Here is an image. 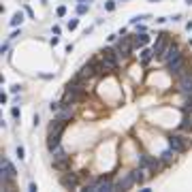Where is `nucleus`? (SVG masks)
<instances>
[{
    "mask_svg": "<svg viewBox=\"0 0 192 192\" xmlns=\"http://www.w3.org/2000/svg\"><path fill=\"white\" fill-rule=\"evenodd\" d=\"M139 166H143L145 171H150V175H156L158 169L162 166V160L150 156V154H141V156H139Z\"/></svg>",
    "mask_w": 192,
    "mask_h": 192,
    "instance_id": "f257e3e1",
    "label": "nucleus"
},
{
    "mask_svg": "<svg viewBox=\"0 0 192 192\" xmlns=\"http://www.w3.org/2000/svg\"><path fill=\"white\" fill-rule=\"evenodd\" d=\"M169 145L177 152V154H181V152H186L190 145H192V137H179V135H171L169 137Z\"/></svg>",
    "mask_w": 192,
    "mask_h": 192,
    "instance_id": "f03ea898",
    "label": "nucleus"
},
{
    "mask_svg": "<svg viewBox=\"0 0 192 192\" xmlns=\"http://www.w3.org/2000/svg\"><path fill=\"white\" fill-rule=\"evenodd\" d=\"M51 154H54V156H51V162H54L56 169H58V171H68V156H66V152L60 150V147H56Z\"/></svg>",
    "mask_w": 192,
    "mask_h": 192,
    "instance_id": "7ed1b4c3",
    "label": "nucleus"
},
{
    "mask_svg": "<svg viewBox=\"0 0 192 192\" xmlns=\"http://www.w3.org/2000/svg\"><path fill=\"white\" fill-rule=\"evenodd\" d=\"M117 51L113 49H103V66H105V73H111V70L117 68Z\"/></svg>",
    "mask_w": 192,
    "mask_h": 192,
    "instance_id": "20e7f679",
    "label": "nucleus"
},
{
    "mask_svg": "<svg viewBox=\"0 0 192 192\" xmlns=\"http://www.w3.org/2000/svg\"><path fill=\"white\" fill-rule=\"evenodd\" d=\"M113 188L115 186H111L109 177H101V179H96V181L85 186V190H92V192H107V190H113Z\"/></svg>",
    "mask_w": 192,
    "mask_h": 192,
    "instance_id": "39448f33",
    "label": "nucleus"
},
{
    "mask_svg": "<svg viewBox=\"0 0 192 192\" xmlns=\"http://www.w3.org/2000/svg\"><path fill=\"white\" fill-rule=\"evenodd\" d=\"M166 66H169V70H171L175 77H184V75H188V73H190V70H188V64H186V60H184V58H177L175 62H169Z\"/></svg>",
    "mask_w": 192,
    "mask_h": 192,
    "instance_id": "423d86ee",
    "label": "nucleus"
},
{
    "mask_svg": "<svg viewBox=\"0 0 192 192\" xmlns=\"http://www.w3.org/2000/svg\"><path fill=\"white\" fill-rule=\"evenodd\" d=\"M83 98V90H73V88H66L64 96H62V105H73L77 101Z\"/></svg>",
    "mask_w": 192,
    "mask_h": 192,
    "instance_id": "0eeeda50",
    "label": "nucleus"
},
{
    "mask_svg": "<svg viewBox=\"0 0 192 192\" xmlns=\"http://www.w3.org/2000/svg\"><path fill=\"white\" fill-rule=\"evenodd\" d=\"M177 90H179V94H184V96H192V75H190V73L184 75V77H179Z\"/></svg>",
    "mask_w": 192,
    "mask_h": 192,
    "instance_id": "6e6552de",
    "label": "nucleus"
},
{
    "mask_svg": "<svg viewBox=\"0 0 192 192\" xmlns=\"http://www.w3.org/2000/svg\"><path fill=\"white\" fill-rule=\"evenodd\" d=\"M177 58H181V51L177 49L175 45H169V47L164 49V54L160 56V60H162V62H166V64H169V62H175Z\"/></svg>",
    "mask_w": 192,
    "mask_h": 192,
    "instance_id": "1a4fd4ad",
    "label": "nucleus"
},
{
    "mask_svg": "<svg viewBox=\"0 0 192 192\" xmlns=\"http://www.w3.org/2000/svg\"><path fill=\"white\" fill-rule=\"evenodd\" d=\"M117 56L119 58H128L130 56V51H132V39H122L117 43Z\"/></svg>",
    "mask_w": 192,
    "mask_h": 192,
    "instance_id": "9d476101",
    "label": "nucleus"
},
{
    "mask_svg": "<svg viewBox=\"0 0 192 192\" xmlns=\"http://www.w3.org/2000/svg\"><path fill=\"white\" fill-rule=\"evenodd\" d=\"M166 47H169V39H166V34H160V36L156 39V43H154V49H152V51H154V56L160 58V56L164 54Z\"/></svg>",
    "mask_w": 192,
    "mask_h": 192,
    "instance_id": "9b49d317",
    "label": "nucleus"
},
{
    "mask_svg": "<svg viewBox=\"0 0 192 192\" xmlns=\"http://www.w3.org/2000/svg\"><path fill=\"white\" fill-rule=\"evenodd\" d=\"M132 186H135V179H132V173H126V175H124V179H119V181H117L115 190H130Z\"/></svg>",
    "mask_w": 192,
    "mask_h": 192,
    "instance_id": "f8f14e48",
    "label": "nucleus"
},
{
    "mask_svg": "<svg viewBox=\"0 0 192 192\" xmlns=\"http://www.w3.org/2000/svg\"><path fill=\"white\" fill-rule=\"evenodd\" d=\"M60 184H62L64 188H68V190L75 188V186H77V175H75V173H66V175L60 177Z\"/></svg>",
    "mask_w": 192,
    "mask_h": 192,
    "instance_id": "ddd939ff",
    "label": "nucleus"
},
{
    "mask_svg": "<svg viewBox=\"0 0 192 192\" xmlns=\"http://www.w3.org/2000/svg\"><path fill=\"white\" fill-rule=\"evenodd\" d=\"M56 113H58V119H62V122H68V119L73 117V109H70V105H62Z\"/></svg>",
    "mask_w": 192,
    "mask_h": 192,
    "instance_id": "4468645a",
    "label": "nucleus"
},
{
    "mask_svg": "<svg viewBox=\"0 0 192 192\" xmlns=\"http://www.w3.org/2000/svg\"><path fill=\"white\" fill-rule=\"evenodd\" d=\"M64 126H66V122H62V119H58V117H56V122H51V124H49L47 132H49V135H62Z\"/></svg>",
    "mask_w": 192,
    "mask_h": 192,
    "instance_id": "2eb2a0df",
    "label": "nucleus"
},
{
    "mask_svg": "<svg viewBox=\"0 0 192 192\" xmlns=\"http://www.w3.org/2000/svg\"><path fill=\"white\" fill-rule=\"evenodd\" d=\"M94 73H96V62H88V64L79 70V75H81V77H85V79H90Z\"/></svg>",
    "mask_w": 192,
    "mask_h": 192,
    "instance_id": "dca6fc26",
    "label": "nucleus"
},
{
    "mask_svg": "<svg viewBox=\"0 0 192 192\" xmlns=\"http://www.w3.org/2000/svg\"><path fill=\"white\" fill-rule=\"evenodd\" d=\"M147 43H150V36H147L145 32H141V34H137V36L132 39V45H135V47H145Z\"/></svg>",
    "mask_w": 192,
    "mask_h": 192,
    "instance_id": "f3484780",
    "label": "nucleus"
},
{
    "mask_svg": "<svg viewBox=\"0 0 192 192\" xmlns=\"http://www.w3.org/2000/svg\"><path fill=\"white\" fill-rule=\"evenodd\" d=\"M175 154H177V152H175L173 147H171V150H166V152H162V154H160V160H162V164H171V162L175 160Z\"/></svg>",
    "mask_w": 192,
    "mask_h": 192,
    "instance_id": "a211bd4d",
    "label": "nucleus"
},
{
    "mask_svg": "<svg viewBox=\"0 0 192 192\" xmlns=\"http://www.w3.org/2000/svg\"><path fill=\"white\" fill-rule=\"evenodd\" d=\"M130 173H132L135 184H143V181H145V175H143V173H145V169H143V166H139V169H135V171H130Z\"/></svg>",
    "mask_w": 192,
    "mask_h": 192,
    "instance_id": "6ab92c4d",
    "label": "nucleus"
},
{
    "mask_svg": "<svg viewBox=\"0 0 192 192\" xmlns=\"http://www.w3.org/2000/svg\"><path fill=\"white\" fill-rule=\"evenodd\" d=\"M47 147H49L51 152L56 147H60V135H49V137H47Z\"/></svg>",
    "mask_w": 192,
    "mask_h": 192,
    "instance_id": "aec40b11",
    "label": "nucleus"
},
{
    "mask_svg": "<svg viewBox=\"0 0 192 192\" xmlns=\"http://www.w3.org/2000/svg\"><path fill=\"white\" fill-rule=\"evenodd\" d=\"M190 128H192V117L186 115V117L181 119V124H179V130H190Z\"/></svg>",
    "mask_w": 192,
    "mask_h": 192,
    "instance_id": "412c9836",
    "label": "nucleus"
},
{
    "mask_svg": "<svg viewBox=\"0 0 192 192\" xmlns=\"http://www.w3.org/2000/svg\"><path fill=\"white\" fill-rule=\"evenodd\" d=\"M21 21H23V15H21V13L17 11V13L13 15V19H11V26H19V23H21Z\"/></svg>",
    "mask_w": 192,
    "mask_h": 192,
    "instance_id": "4be33fe9",
    "label": "nucleus"
},
{
    "mask_svg": "<svg viewBox=\"0 0 192 192\" xmlns=\"http://www.w3.org/2000/svg\"><path fill=\"white\" fill-rule=\"evenodd\" d=\"M154 56V51H147V49H143L141 51V58H143V62H150V58Z\"/></svg>",
    "mask_w": 192,
    "mask_h": 192,
    "instance_id": "5701e85b",
    "label": "nucleus"
},
{
    "mask_svg": "<svg viewBox=\"0 0 192 192\" xmlns=\"http://www.w3.org/2000/svg\"><path fill=\"white\" fill-rule=\"evenodd\" d=\"M79 26V19H68V30H75Z\"/></svg>",
    "mask_w": 192,
    "mask_h": 192,
    "instance_id": "b1692460",
    "label": "nucleus"
},
{
    "mask_svg": "<svg viewBox=\"0 0 192 192\" xmlns=\"http://www.w3.org/2000/svg\"><path fill=\"white\" fill-rule=\"evenodd\" d=\"M85 11H88V5H85V2H81V5L77 7V13H79V15H83Z\"/></svg>",
    "mask_w": 192,
    "mask_h": 192,
    "instance_id": "393cba45",
    "label": "nucleus"
},
{
    "mask_svg": "<svg viewBox=\"0 0 192 192\" xmlns=\"http://www.w3.org/2000/svg\"><path fill=\"white\" fill-rule=\"evenodd\" d=\"M105 9H107V11H115V2H113V0H109V2H105Z\"/></svg>",
    "mask_w": 192,
    "mask_h": 192,
    "instance_id": "a878e982",
    "label": "nucleus"
},
{
    "mask_svg": "<svg viewBox=\"0 0 192 192\" xmlns=\"http://www.w3.org/2000/svg\"><path fill=\"white\" fill-rule=\"evenodd\" d=\"M11 115H13V117H15V119H17V117H19V115H21V113H19V109H17V107H13V109H11Z\"/></svg>",
    "mask_w": 192,
    "mask_h": 192,
    "instance_id": "bb28decb",
    "label": "nucleus"
},
{
    "mask_svg": "<svg viewBox=\"0 0 192 192\" xmlns=\"http://www.w3.org/2000/svg\"><path fill=\"white\" fill-rule=\"evenodd\" d=\"M58 15L64 17V15H66V7H58Z\"/></svg>",
    "mask_w": 192,
    "mask_h": 192,
    "instance_id": "cd10ccee",
    "label": "nucleus"
},
{
    "mask_svg": "<svg viewBox=\"0 0 192 192\" xmlns=\"http://www.w3.org/2000/svg\"><path fill=\"white\" fill-rule=\"evenodd\" d=\"M17 156H19V160H21V158H23V147H21V145H19V147H17Z\"/></svg>",
    "mask_w": 192,
    "mask_h": 192,
    "instance_id": "c85d7f7f",
    "label": "nucleus"
},
{
    "mask_svg": "<svg viewBox=\"0 0 192 192\" xmlns=\"http://www.w3.org/2000/svg\"><path fill=\"white\" fill-rule=\"evenodd\" d=\"M79 2H90V0H79Z\"/></svg>",
    "mask_w": 192,
    "mask_h": 192,
    "instance_id": "c756f323",
    "label": "nucleus"
},
{
    "mask_svg": "<svg viewBox=\"0 0 192 192\" xmlns=\"http://www.w3.org/2000/svg\"><path fill=\"white\" fill-rule=\"evenodd\" d=\"M119 2H124V0H119Z\"/></svg>",
    "mask_w": 192,
    "mask_h": 192,
    "instance_id": "7c9ffc66",
    "label": "nucleus"
},
{
    "mask_svg": "<svg viewBox=\"0 0 192 192\" xmlns=\"http://www.w3.org/2000/svg\"><path fill=\"white\" fill-rule=\"evenodd\" d=\"M152 2H156V0H152Z\"/></svg>",
    "mask_w": 192,
    "mask_h": 192,
    "instance_id": "2f4dec72",
    "label": "nucleus"
}]
</instances>
